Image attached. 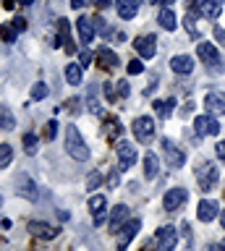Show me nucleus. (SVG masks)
Wrapping results in <instances>:
<instances>
[{
  "mask_svg": "<svg viewBox=\"0 0 225 251\" xmlns=\"http://www.w3.org/2000/svg\"><path fill=\"white\" fill-rule=\"evenodd\" d=\"M66 152L79 162L89 160V147H87V141L81 139V133H79L76 126H68L66 128Z\"/></svg>",
  "mask_w": 225,
  "mask_h": 251,
  "instance_id": "1",
  "label": "nucleus"
},
{
  "mask_svg": "<svg viewBox=\"0 0 225 251\" xmlns=\"http://www.w3.org/2000/svg\"><path fill=\"white\" fill-rule=\"evenodd\" d=\"M217 180H220V170H217L212 162H204L197 170V183H199L201 191H212V188L217 186Z\"/></svg>",
  "mask_w": 225,
  "mask_h": 251,
  "instance_id": "2",
  "label": "nucleus"
},
{
  "mask_svg": "<svg viewBox=\"0 0 225 251\" xmlns=\"http://www.w3.org/2000/svg\"><path fill=\"white\" fill-rule=\"evenodd\" d=\"M194 131H197V136H217L220 133V123H217V118L212 113L197 115L194 118Z\"/></svg>",
  "mask_w": 225,
  "mask_h": 251,
  "instance_id": "3",
  "label": "nucleus"
},
{
  "mask_svg": "<svg viewBox=\"0 0 225 251\" xmlns=\"http://www.w3.org/2000/svg\"><path fill=\"white\" fill-rule=\"evenodd\" d=\"M134 136H136V141H142V144H150L154 139V121L150 115H139L134 121Z\"/></svg>",
  "mask_w": 225,
  "mask_h": 251,
  "instance_id": "4",
  "label": "nucleus"
},
{
  "mask_svg": "<svg viewBox=\"0 0 225 251\" xmlns=\"http://www.w3.org/2000/svg\"><path fill=\"white\" fill-rule=\"evenodd\" d=\"M115 152H118L121 170H128V168H134V162H136V157H139L134 144H128V141H118V147H115Z\"/></svg>",
  "mask_w": 225,
  "mask_h": 251,
  "instance_id": "5",
  "label": "nucleus"
},
{
  "mask_svg": "<svg viewBox=\"0 0 225 251\" xmlns=\"http://www.w3.org/2000/svg\"><path fill=\"white\" fill-rule=\"evenodd\" d=\"M139 230H142V220H136V217H134V220H128V223L123 225L118 233H115V235H118V249H126L128 243L136 238V233H139Z\"/></svg>",
  "mask_w": 225,
  "mask_h": 251,
  "instance_id": "6",
  "label": "nucleus"
},
{
  "mask_svg": "<svg viewBox=\"0 0 225 251\" xmlns=\"http://www.w3.org/2000/svg\"><path fill=\"white\" fill-rule=\"evenodd\" d=\"M186 199H189L186 188H170V191L165 194V199H162V207H165V212H175L186 204Z\"/></svg>",
  "mask_w": 225,
  "mask_h": 251,
  "instance_id": "7",
  "label": "nucleus"
},
{
  "mask_svg": "<svg viewBox=\"0 0 225 251\" xmlns=\"http://www.w3.org/2000/svg\"><path fill=\"white\" fill-rule=\"evenodd\" d=\"M197 55H199V60L204 63L207 68H215L217 63H220L217 47H215V45H209V42H199V45H197Z\"/></svg>",
  "mask_w": 225,
  "mask_h": 251,
  "instance_id": "8",
  "label": "nucleus"
},
{
  "mask_svg": "<svg viewBox=\"0 0 225 251\" xmlns=\"http://www.w3.org/2000/svg\"><path fill=\"white\" fill-rule=\"evenodd\" d=\"M89 212L95 215V225H97V227L105 223V215H107V201H105V196H102V194L89 196Z\"/></svg>",
  "mask_w": 225,
  "mask_h": 251,
  "instance_id": "9",
  "label": "nucleus"
},
{
  "mask_svg": "<svg viewBox=\"0 0 225 251\" xmlns=\"http://www.w3.org/2000/svg\"><path fill=\"white\" fill-rule=\"evenodd\" d=\"M175 243H178V230H175V227L173 225L160 227V233H157V249L170 251V249H175Z\"/></svg>",
  "mask_w": 225,
  "mask_h": 251,
  "instance_id": "10",
  "label": "nucleus"
},
{
  "mask_svg": "<svg viewBox=\"0 0 225 251\" xmlns=\"http://www.w3.org/2000/svg\"><path fill=\"white\" fill-rule=\"evenodd\" d=\"M128 220H131V212H128L126 204H115L113 212H110V230H113V233H118L121 227L128 223Z\"/></svg>",
  "mask_w": 225,
  "mask_h": 251,
  "instance_id": "11",
  "label": "nucleus"
},
{
  "mask_svg": "<svg viewBox=\"0 0 225 251\" xmlns=\"http://www.w3.org/2000/svg\"><path fill=\"white\" fill-rule=\"evenodd\" d=\"M162 149H165V157H168V165H170V168H181V165L186 162V154H183L170 139L162 141Z\"/></svg>",
  "mask_w": 225,
  "mask_h": 251,
  "instance_id": "12",
  "label": "nucleus"
},
{
  "mask_svg": "<svg viewBox=\"0 0 225 251\" xmlns=\"http://www.w3.org/2000/svg\"><path fill=\"white\" fill-rule=\"evenodd\" d=\"M204 107H207V113H212V115L225 113V92H209L204 97Z\"/></svg>",
  "mask_w": 225,
  "mask_h": 251,
  "instance_id": "13",
  "label": "nucleus"
},
{
  "mask_svg": "<svg viewBox=\"0 0 225 251\" xmlns=\"http://www.w3.org/2000/svg\"><path fill=\"white\" fill-rule=\"evenodd\" d=\"M134 47H136V52L142 55V58H154V52H157V39L154 37H139L134 39Z\"/></svg>",
  "mask_w": 225,
  "mask_h": 251,
  "instance_id": "14",
  "label": "nucleus"
},
{
  "mask_svg": "<svg viewBox=\"0 0 225 251\" xmlns=\"http://www.w3.org/2000/svg\"><path fill=\"white\" fill-rule=\"evenodd\" d=\"M26 230L32 235H37V238H42V241H50L58 235V227H50L48 223H37V220H32V223L26 225Z\"/></svg>",
  "mask_w": 225,
  "mask_h": 251,
  "instance_id": "15",
  "label": "nucleus"
},
{
  "mask_svg": "<svg viewBox=\"0 0 225 251\" xmlns=\"http://www.w3.org/2000/svg\"><path fill=\"white\" fill-rule=\"evenodd\" d=\"M217 201H212V199H201L199 201V207H197V217L201 220V223H212V220L217 217Z\"/></svg>",
  "mask_w": 225,
  "mask_h": 251,
  "instance_id": "16",
  "label": "nucleus"
},
{
  "mask_svg": "<svg viewBox=\"0 0 225 251\" xmlns=\"http://www.w3.org/2000/svg\"><path fill=\"white\" fill-rule=\"evenodd\" d=\"M170 68L175 71V74H191L194 71V58H189V55H175V58H170Z\"/></svg>",
  "mask_w": 225,
  "mask_h": 251,
  "instance_id": "17",
  "label": "nucleus"
},
{
  "mask_svg": "<svg viewBox=\"0 0 225 251\" xmlns=\"http://www.w3.org/2000/svg\"><path fill=\"white\" fill-rule=\"evenodd\" d=\"M76 26H79V37L84 45H92V39H95V26H92V19H87V16H81L79 21H76Z\"/></svg>",
  "mask_w": 225,
  "mask_h": 251,
  "instance_id": "18",
  "label": "nucleus"
},
{
  "mask_svg": "<svg viewBox=\"0 0 225 251\" xmlns=\"http://www.w3.org/2000/svg\"><path fill=\"white\" fill-rule=\"evenodd\" d=\"M95 58H97V63H100L102 68H115V66H118V55H115L110 47H100Z\"/></svg>",
  "mask_w": 225,
  "mask_h": 251,
  "instance_id": "19",
  "label": "nucleus"
},
{
  "mask_svg": "<svg viewBox=\"0 0 225 251\" xmlns=\"http://www.w3.org/2000/svg\"><path fill=\"white\" fill-rule=\"evenodd\" d=\"M115 8L121 19H134L139 11V0H115Z\"/></svg>",
  "mask_w": 225,
  "mask_h": 251,
  "instance_id": "20",
  "label": "nucleus"
},
{
  "mask_svg": "<svg viewBox=\"0 0 225 251\" xmlns=\"http://www.w3.org/2000/svg\"><path fill=\"white\" fill-rule=\"evenodd\" d=\"M58 34H60V45H63V50H66V52H74L76 47H74V42H71V26H68L66 19L58 21Z\"/></svg>",
  "mask_w": 225,
  "mask_h": 251,
  "instance_id": "21",
  "label": "nucleus"
},
{
  "mask_svg": "<svg viewBox=\"0 0 225 251\" xmlns=\"http://www.w3.org/2000/svg\"><path fill=\"white\" fill-rule=\"evenodd\" d=\"M223 8H225V0H204L201 16H207V19H220Z\"/></svg>",
  "mask_w": 225,
  "mask_h": 251,
  "instance_id": "22",
  "label": "nucleus"
},
{
  "mask_svg": "<svg viewBox=\"0 0 225 251\" xmlns=\"http://www.w3.org/2000/svg\"><path fill=\"white\" fill-rule=\"evenodd\" d=\"M16 186H19V194H21V196H29V199H37V186H34V180H32V178H26V176H19Z\"/></svg>",
  "mask_w": 225,
  "mask_h": 251,
  "instance_id": "23",
  "label": "nucleus"
},
{
  "mask_svg": "<svg viewBox=\"0 0 225 251\" xmlns=\"http://www.w3.org/2000/svg\"><path fill=\"white\" fill-rule=\"evenodd\" d=\"M157 173H160L157 154H154V152H147V157H144V176H147V178H157Z\"/></svg>",
  "mask_w": 225,
  "mask_h": 251,
  "instance_id": "24",
  "label": "nucleus"
},
{
  "mask_svg": "<svg viewBox=\"0 0 225 251\" xmlns=\"http://www.w3.org/2000/svg\"><path fill=\"white\" fill-rule=\"evenodd\" d=\"M160 26L165 29V31H173V29L178 26V19H175V13L170 11L168 5H165V8H162V11H160Z\"/></svg>",
  "mask_w": 225,
  "mask_h": 251,
  "instance_id": "25",
  "label": "nucleus"
},
{
  "mask_svg": "<svg viewBox=\"0 0 225 251\" xmlns=\"http://www.w3.org/2000/svg\"><path fill=\"white\" fill-rule=\"evenodd\" d=\"M66 81L71 86L81 84V63H68V66H66Z\"/></svg>",
  "mask_w": 225,
  "mask_h": 251,
  "instance_id": "26",
  "label": "nucleus"
},
{
  "mask_svg": "<svg viewBox=\"0 0 225 251\" xmlns=\"http://www.w3.org/2000/svg\"><path fill=\"white\" fill-rule=\"evenodd\" d=\"M13 126H16V121H13V113H11L8 107H3V105H0V128L11 131Z\"/></svg>",
  "mask_w": 225,
  "mask_h": 251,
  "instance_id": "27",
  "label": "nucleus"
},
{
  "mask_svg": "<svg viewBox=\"0 0 225 251\" xmlns=\"http://www.w3.org/2000/svg\"><path fill=\"white\" fill-rule=\"evenodd\" d=\"M16 26H13V24H3V26H0V39H3V42H16Z\"/></svg>",
  "mask_w": 225,
  "mask_h": 251,
  "instance_id": "28",
  "label": "nucleus"
},
{
  "mask_svg": "<svg viewBox=\"0 0 225 251\" xmlns=\"http://www.w3.org/2000/svg\"><path fill=\"white\" fill-rule=\"evenodd\" d=\"M173 105H175L173 100H168V102H154V110H157L160 118H168L170 113H173Z\"/></svg>",
  "mask_w": 225,
  "mask_h": 251,
  "instance_id": "29",
  "label": "nucleus"
},
{
  "mask_svg": "<svg viewBox=\"0 0 225 251\" xmlns=\"http://www.w3.org/2000/svg\"><path fill=\"white\" fill-rule=\"evenodd\" d=\"M11 160H13V149L8 144H0V168H8Z\"/></svg>",
  "mask_w": 225,
  "mask_h": 251,
  "instance_id": "30",
  "label": "nucleus"
},
{
  "mask_svg": "<svg viewBox=\"0 0 225 251\" xmlns=\"http://www.w3.org/2000/svg\"><path fill=\"white\" fill-rule=\"evenodd\" d=\"M92 26H95V31H100V34L110 37V29H107V24H105L102 16H92Z\"/></svg>",
  "mask_w": 225,
  "mask_h": 251,
  "instance_id": "31",
  "label": "nucleus"
},
{
  "mask_svg": "<svg viewBox=\"0 0 225 251\" xmlns=\"http://www.w3.org/2000/svg\"><path fill=\"white\" fill-rule=\"evenodd\" d=\"M24 152L26 154L37 152V133H24Z\"/></svg>",
  "mask_w": 225,
  "mask_h": 251,
  "instance_id": "32",
  "label": "nucleus"
},
{
  "mask_svg": "<svg viewBox=\"0 0 225 251\" xmlns=\"http://www.w3.org/2000/svg\"><path fill=\"white\" fill-rule=\"evenodd\" d=\"M42 97H48V84L37 81V84L32 86V100H42Z\"/></svg>",
  "mask_w": 225,
  "mask_h": 251,
  "instance_id": "33",
  "label": "nucleus"
},
{
  "mask_svg": "<svg viewBox=\"0 0 225 251\" xmlns=\"http://www.w3.org/2000/svg\"><path fill=\"white\" fill-rule=\"evenodd\" d=\"M126 71H128L131 76H139V74H142V71H144V63L139 60V58H131V63L126 66Z\"/></svg>",
  "mask_w": 225,
  "mask_h": 251,
  "instance_id": "34",
  "label": "nucleus"
},
{
  "mask_svg": "<svg viewBox=\"0 0 225 251\" xmlns=\"http://www.w3.org/2000/svg\"><path fill=\"white\" fill-rule=\"evenodd\" d=\"M55 133H58V123H55V121H50L48 126H45V139H50V141H52V139H55Z\"/></svg>",
  "mask_w": 225,
  "mask_h": 251,
  "instance_id": "35",
  "label": "nucleus"
},
{
  "mask_svg": "<svg viewBox=\"0 0 225 251\" xmlns=\"http://www.w3.org/2000/svg\"><path fill=\"white\" fill-rule=\"evenodd\" d=\"M100 183H102V176H100V173L95 170V173H92V176L87 178V186H89V191H92V188H97Z\"/></svg>",
  "mask_w": 225,
  "mask_h": 251,
  "instance_id": "36",
  "label": "nucleus"
},
{
  "mask_svg": "<svg viewBox=\"0 0 225 251\" xmlns=\"http://www.w3.org/2000/svg\"><path fill=\"white\" fill-rule=\"evenodd\" d=\"M201 8H204V0H189V13H201Z\"/></svg>",
  "mask_w": 225,
  "mask_h": 251,
  "instance_id": "37",
  "label": "nucleus"
},
{
  "mask_svg": "<svg viewBox=\"0 0 225 251\" xmlns=\"http://www.w3.org/2000/svg\"><path fill=\"white\" fill-rule=\"evenodd\" d=\"M212 34H215V39H217V42H220V45H225V29L215 26V29H212Z\"/></svg>",
  "mask_w": 225,
  "mask_h": 251,
  "instance_id": "38",
  "label": "nucleus"
},
{
  "mask_svg": "<svg viewBox=\"0 0 225 251\" xmlns=\"http://www.w3.org/2000/svg\"><path fill=\"white\" fill-rule=\"evenodd\" d=\"M215 152H217V160H223V162H225V141H217Z\"/></svg>",
  "mask_w": 225,
  "mask_h": 251,
  "instance_id": "39",
  "label": "nucleus"
},
{
  "mask_svg": "<svg viewBox=\"0 0 225 251\" xmlns=\"http://www.w3.org/2000/svg\"><path fill=\"white\" fill-rule=\"evenodd\" d=\"M186 29H189V34H194V37H197V26H194V19H191V13L186 16Z\"/></svg>",
  "mask_w": 225,
  "mask_h": 251,
  "instance_id": "40",
  "label": "nucleus"
},
{
  "mask_svg": "<svg viewBox=\"0 0 225 251\" xmlns=\"http://www.w3.org/2000/svg\"><path fill=\"white\" fill-rule=\"evenodd\" d=\"M13 26H16V31H24L26 29V21L21 19V16H16V19H13Z\"/></svg>",
  "mask_w": 225,
  "mask_h": 251,
  "instance_id": "41",
  "label": "nucleus"
},
{
  "mask_svg": "<svg viewBox=\"0 0 225 251\" xmlns=\"http://www.w3.org/2000/svg\"><path fill=\"white\" fill-rule=\"evenodd\" d=\"M105 97L107 100H115V86L113 84H105Z\"/></svg>",
  "mask_w": 225,
  "mask_h": 251,
  "instance_id": "42",
  "label": "nucleus"
},
{
  "mask_svg": "<svg viewBox=\"0 0 225 251\" xmlns=\"http://www.w3.org/2000/svg\"><path fill=\"white\" fill-rule=\"evenodd\" d=\"M118 94L121 97H128V84L126 81H118Z\"/></svg>",
  "mask_w": 225,
  "mask_h": 251,
  "instance_id": "43",
  "label": "nucleus"
},
{
  "mask_svg": "<svg viewBox=\"0 0 225 251\" xmlns=\"http://www.w3.org/2000/svg\"><path fill=\"white\" fill-rule=\"evenodd\" d=\"M66 105H68L71 113H79V107H76V105H79V100H71V102H66Z\"/></svg>",
  "mask_w": 225,
  "mask_h": 251,
  "instance_id": "44",
  "label": "nucleus"
},
{
  "mask_svg": "<svg viewBox=\"0 0 225 251\" xmlns=\"http://www.w3.org/2000/svg\"><path fill=\"white\" fill-rule=\"evenodd\" d=\"M92 3H95L97 8H107V5H110V0H92Z\"/></svg>",
  "mask_w": 225,
  "mask_h": 251,
  "instance_id": "45",
  "label": "nucleus"
},
{
  "mask_svg": "<svg viewBox=\"0 0 225 251\" xmlns=\"http://www.w3.org/2000/svg\"><path fill=\"white\" fill-rule=\"evenodd\" d=\"M89 60H92V55L89 52H81V66H89Z\"/></svg>",
  "mask_w": 225,
  "mask_h": 251,
  "instance_id": "46",
  "label": "nucleus"
},
{
  "mask_svg": "<svg viewBox=\"0 0 225 251\" xmlns=\"http://www.w3.org/2000/svg\"><path fill=\"white\" fill-rule=\"evenodd\" d=\"M87 5V0H71V8H84Z\"/></svg>",
  "mask_w": 225,
  "mask_h": 251,
  "instance_id": "47",
  "label": "nucleus"
},
{
  "mask_svg": "<svg viewBox=\"0 0 225 251\" xmlns=\"http://www.w3.org/2000/svg\"><path fill=\"white\" fill-rule=\"evenodd\" d=\"M152 3H160V5H173L175 0H152Z\"/></svg>",
  "mask_w": 225,
  "mask_h": 251,
  "instance_id": "48",
  "label": "nucleus"
},
{
  "mask_svg": "<svg viewBox=\"0 0 225 251\" xmlns=\"http://www.w3.org/2000/svg\"><path fill=\"white\" fill-rule=\"evenodd\" d=\"M220 223H223V227H225V209L220 212Z\"/></svg>",
  "mask_w": 225,
  "mask_h": 251,
  "instance_id": "49",
  "label": "nucleus"
},
{
  "mask_svg": "<svg viewBox=\"0 0 225 251\" xmlns=\"http://www.w3.org/2000/svg\"><path fill=\"white\" fill-rule=\"evenodd\" d=\"M21 3H24V5H32V3H34V0H21Z\"/></svg>",
  "mask_w": 225,
  "mask_h": 251,
  "instance_id": "50",
  "label": "nucleus"
},
{
  "mask_svg": "<svg viewBox=\"0 0 225 251\" xmlns=\"http://www.w3.org/2000/svg\"><path fill=\"white\" fill-rule=\"evenodd\" d=\"M0 201H3V199H0Z\"/></svg>",
  "mask_w": 225,
  "mask_h": 251,
  "instance_id": "51",
  "label": "nucleus"
}]
</instances>
